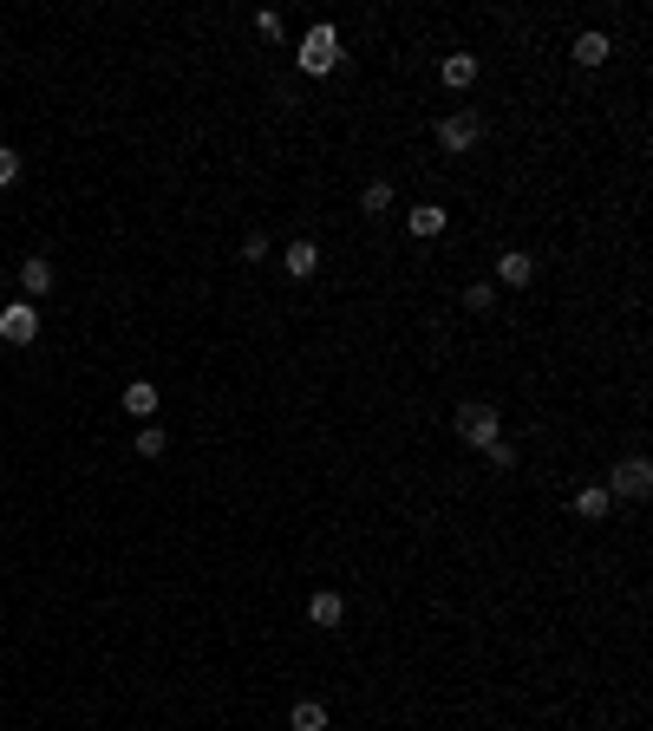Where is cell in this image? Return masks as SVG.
Returning <instances> with one entry per match:
<instances>
[{"instance_id":"obj_20","label":"cell","mask_w":653,"mask_h":731,"mask_svg":"<svg viewBox=\"0 0 653 731\" xmlns=\"http://www.w3.org/2000/svg\"><path fill=\"white\" fill-rule=\"evenodd\" d=\"M255 33H262V40H281V14H275V7H262V14H255Z\"/></svg>"},{"instance_id":"obj_1","label":"cell","mask_w":653,"mask_h":731,"mask_svg":"<svg viewBox=\"0 0 653 731\" xmlns=\"http://www.w3.org/2000/svg\"><path fill=\"white\" fill-rule=\"evenodd\" d=\"M458 438L477 444V451H490V444L503 438V412H497V405H484V399H464L458 405Z\"/></svg>"},{"instance_id":"obj_16","label":"cell","mask_w":653,"mask_h":731,"mask_svg":"<svg viewBox=\"0 0 653 731\" xmlns=\"http://www.w3.org/2000/svg\"><path fill=\"white\" fill-rule=\"evenodd\" d=\"M386 209H392V183L373 177V183L360 190V216H386Z\"/></svg>"},{"instance_id":"obj_21","label":"cell","mask_w":653,"mask_h":731,"mask_svg":"<svg viewBox=\"0 0 653 731\" xmlns=\"http://www.w3.org/2000/svg\"><path fill=\"white\" fill-rule=\"evenodd\" d=\"M14 177H20V151H7V144H0V190H7Z\"/></svg>"},{"instance_id":"obj_18","label":"cell","mask_w":653,"mask_h":731,"mask_svg":"<svg viewBox=\"0 0 653 731\" xmlns=\"http://www.w3.org/2000/svg\"><path fill=\"white\" fill-rule=\"evenodd\" d=\"M164 451H170L164 425H138V457H164Z\"/></svg>"},{"instance_id":"obj_12","label":"cell","mask_w":653,"mask_h":731,"mask_svg":"<svg viewBox=\"0 0 653 731\" xmlns=\"http://www.w3.org/2000/svg\"><path fill=\"white\" fill-rule=\"evenodd\" d=\"M614 510V497L608 490H601V483H588V490H575V516H582V523H601V516Z\"/></svg>"},{"instance_id":"obj_19","label":"cell","mask_w":653,"mask_h":731,"mask_svg":"<svg viewBox=\"0 0 653 731\" xmlns=\"http://www.w3.org/2000/svg\"><path fill=\"white\" fill-rule=\"evenodd\" d=\"M484 457H490V470H516V444H510V438H497Z\"/></svg>"},{"instance_id":"obj_14","label":"cell","mask_w":653,"mask_h":731,"mask_svg":"<svg viewBox=\"0 0 653 731\" xmlns=\"http://www.w3.org/2000/svg\"><path fill=\"white\" fill-rule=\"evenodd\" d=\"M288 725H294V731H327V705H320V699H294Z\"/></svg>"},{"instance_id":"obj_11","label":"cell","mask_w":653,"mask_h":731,"mask_svg":"<svg viewBox=\"0 0 653 731\" xmlns=\"http://www.w3.org/2000/svg\"><path fill=\"white\" fill-rule=\"evenodd\" d=\"M307 621H314V627H340V621H347V601H340L334 588L314 594V601H307Z\"/></svg>"},{"instance_id":"obj_6","label":"cell","mask_w":653,"mask_h":731,"mask_svg":"<svg viewBox=\"0 0 653 731\" xmlns=\"http://www.w3.org/2000/svg\"><path fill=\"white\" fill-rule=\"evenodd\" d=\"M497 281H503V288H529V281H536V255L503 249V255H497Z\"/></svg>"},{"instance_id":"obj_4","label":"cell","mask_w":653,"mask_h":731,"mask_svg":"<svg viewBox=\"0 0 653 731\" xmlns=\"http://www.w3.org/2000/svg\"><path fill=\"white\" fill-rule=\"evenodd\" d=\"M0 340L7 346H33L40 340V307L33 301H7L0 307Z\"/></svg>"},{"instance_id":"obj_8","label":"cell","mask_w":653,"mask_h":731,"mask_svg":"<svg viewBox=\"0 0 653 731\" xmlns=\"http://www.w3.org/2000/svg\"><path fill=\"white\" fill-rule=\"evenodd\" d=\"M281 268H288L294 281L320 275V249H314V242H307V235H301V242H288V249H281Z\"/></svg>"},{"instance_id":"obj_9","label":"cell","mask_w":653,"mask_h":731,"mask_svg":"<svg viewBox=\"0 0 653 731\" xmlns=\"http://www.w3.org/2000/svg\"><path fill=\"white\" fill-rule=\"evenodd\" d=\"M438 79H445L451 92H464V85H477V53H445V66H438Z\"/></svg>"},{"instance_id":"obj_2","label":"cell","mask_w":653,"mask_h":731,"mask_svg":"<svg viewBox=\"0 0 653 731\" xmlns=\"http://www.w3.org/2000/svg\"><path fill=\"white\" fill-rule=\"evenodd\" d=\"M334 66H340V33L320 20V27L301 33V72H307V79H320V72H334Z\"/></svg>"},{"instance_id":"obj_7","label":"cell","mask_w":653,"mask_h":731,"mask_svg":"<svg viewBox=\"0 0 653 731\" xmlns=\"http://www.w3.org/2000/svg\"><path fill=\"white\" fill-rule=\"evenodd\" d=\"M445 203H418V209H405V229L418 235V242H431V235H445Z\"/></svg>"},{"instance_id":"obj_3","label":"cell","mask_w":653,"mask_h":731,"mask_svg":"<svg viewBox=\"0 0 653 731\" xmlns=\"http://www.w3.org/2000/svg\"><path fill=\"white\" fill-rule=\"evenodd\" d=\"M601 490H608V497H653V464L647 457H621V464H614V477L601 483Z\"/></svg>"},{"instance_id":"obj_15","label":"cell","mask_w":653,"mask_h":731,"mask_svg":"<svg viewBox=\"0 0 653 731\" xmlns=\"http://www.w3.org/2000/svg\"><path fill=\"white\" fill-rule=\"evenodd\" d=\"M608 53H614L608 33H582V40H575V66H601Z\"/></svg>"},{"instance_id":"obj_17","label":"cell","mask_w":653,"mask_h":731,"mask_svg":"<svg viewBox=\"0 0 653 731\" xmlns=\"http://www.w3.org/2000/svg\"><path fill=\"white\" fill-rule=\"evenodd\" d=\"M490 307H497V288H490V281H471V288H464V314H490Z\"/></svg>"},{"instance_id":"obj_10","label":"cell","mask_w":653,"mask_h":731,"mask_svg":"<svg viewBox=\"0 0 653 731\" xmlns=\"http://www.w3.org/2000/svg\"><path fill=\"white\" fill-rule=\"evenodd\" d=\"M20 288H27V301H40V294L53 288V262H46V255H27V262H20Z\"/></svg>"},{"instance_id":"obj_5","label":"cell","mask_w":653,"mask_h":731,"mask_svg":"<svg viewBox=\"0 0 653 731\" xmlns=\"http://www.w3.org/2000/svg\"><path fill=\"white\" fill-rule=\"evenodd\" d=\"M477 138H484V118H477V111H451L445 125H438V144H445V157L477 151Z\"/></svg>"},{"instance_id":"obj_13","label":"cell","mask_w":653,"mask_h":731,"mask_svg":"<svg viewBox=\"0 0 653 731\" xmlns=\"http://www.w3.org/2000/svg\"><path fill=\"white\" fill-rule=\"evenodd\" d=\"M125 412L131 418H157V386H151V379H131V386H125Z\"/></svg>"}]
</instances>
